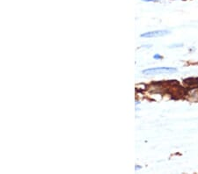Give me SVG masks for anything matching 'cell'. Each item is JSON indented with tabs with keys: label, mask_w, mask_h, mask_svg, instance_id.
Instances as JSON below:
<instances>
[{
	"label": "cell",
	"mask_w": 198,
	"mask_h": 174,
	"mask_svg": "<svg viewBox=\"0 0 198 174\" xmlns=\"http://www.w3.org/2000/svg\"><path fill=\"white\" fill-rule=\"evenodd\" d=\"M140 168H141V167L139 166V165H137V167H136V170H139Z\"/></svg>",
	"instance_id": "obj_5"
},
{
	"label": "cell",
	"mask_w": 198,
	"mask_h": 174,
	"mask_svg": "<svg viewBox=\"0 0 198 174\" xmlns=\"http://www.w3.org/2000/svg\"><path fill=\"white\" fill-rule=\"evenodd\" d=\"M153 58H154V59H157V60H161V59H162L163 57L161 56H160V54H156V55H154V56H153Z\"/></svg>",
	"instance_id": "obj_3"
},
{
	"label": "cell",
	"mask_w": 198,
	"mask_h": 174,
	"mask_svg": "<svg viewBox=\"0 0 198 174\" xmlns=\"http://www.w3.org/2000/svg\"><path fill=\"white\" fill-rule=\"evenodd\" d=\"M177 71L178 69L174 67H157V68L144 69L142 71V73L146 76H155V75L161 74H172Z\"/></svg>",
	"instance_id": "obj_1"
},
{
	"label": "cell",
	"mask_w": 198,
	"mask_h": 174,
	"mask_svg": "<svg viewBox=\"0 0 198 174\" xmlns=\"http://www.w3.org/2000/svg\"><path fill=\"white\" fill-rule=\"evenodd\" d=\"M169 33L170 31L168 30H155L142 33L140 37H142V38H156V37H161V36L167 35Z\"/></svg>",
	"instance_id": "obj_2"
},
{
	"label": "cell",
	"mask_w": 198,
	"mask_h": 174,
	"mask_svg": "<svg viewBox=\"0 0 198 174\" xmlns=\"http://www.w3.org/2000/svg\"><path fill=\"white\" fill-rule=\"evenodd\" d=\"M144 2H160L161 0H142Z\"/></svg>",
	"instance_id": "obj_4"
}]
</instances>
